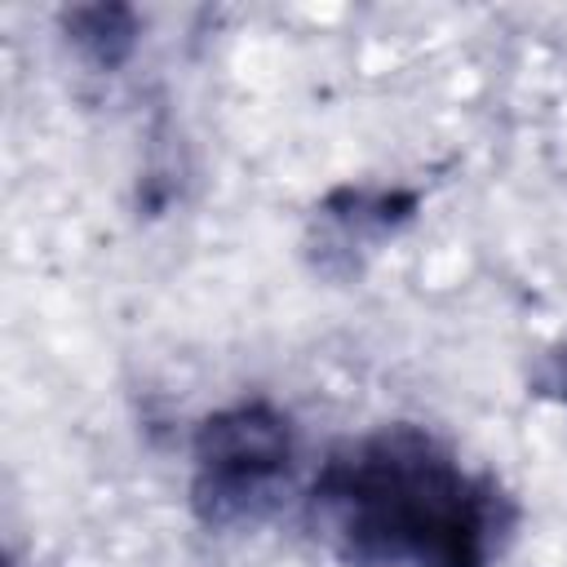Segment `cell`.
<instances>
[{
  "mask_svg": "<svg viewBox=\"0 0 567 567\" xmlns=\"http://www.w3.org/2000/svg\"><path fill=\"white\" fill-rule=\"evenodd\" d=\"M310 518L359 567H487L501 496L434 434L385 425L341 443L319 465Z\"/></svg>",
  "mask_w": 567,
  "mask_h": 567,
  "instance_id": "1",
  "label": "cell"
},
{
  "mask_svg": "<svg viewBox=\"0 0 567 567\" xmlns=\"http://www.w3.org/2000/svg\"><path fill=\"white\" fill-rule=\"evenodd\" d=\"M297 434L288 412L266 399L217 408L190 439V505L204 527L261 523L292 474Z\"/></svg>",
  "mask_w": 567,
  "mask_h": 567,
  "instance_id": "2",
  "label": "cell"
},
{
  "mask_svg": "<svg viewBox=\"0 0 567 567\" xmlns=\"http://www.w3.org/2000/svg\"><path fill=\"white\" fill-rule=\"evenodd\" d=\"M416 213V195L399 186H341L319 204L323 252H372Z\"/></svg>",
  "mask_w": 567,
  "mask_h": 567,
  "instance_id": "3",
  "label": "cell"
},
{
  "mask_svg": "<svg viewBox=\"0 0 567 567\" xmlns=\"http://www.w3.org/2000/svg\"><path fill=\"white\" fill-rule=\"evenodd\" d=\"M62 35L93 71H120L142 40V18L128 4H75L62 9Z\"/></svg>",
  "mask_w": 567,
  "mask_h": 567,
  "instance_id": "4",
  "label": "cell"
}]
</instances>
